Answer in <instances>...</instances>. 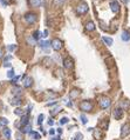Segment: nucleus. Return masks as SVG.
Here are the masks:
<instances>
[{"label": "nucleus", "mask_w": 130, "mask_h": 140, "mask_svg": "<svg viewBox=\"0 0 130 140\" xmlns=\"http://www.w3.org/2000/svg\"><path fill=\"white\" fill-rule=\"evenodd\" d=\"M93 104L90 101H87V100H84V101H82L81 104H80V110L83 111V112H89V111L93 110Z\"/></svg>", "instance_id": "obj_1"}, {"label": "nucleus", "mask_w": 130, "mask_h": 140, "mask_svg": "<svg viewBox=\"0 0 130 140\" xmlns=\"http://www.w3.org/2000/svg\"><path fill=\"white\" fill-rule=\"evenodd\" d=\"M63 67L68 71L74 68V60L70 58V57H67V58L63 59Z\"/></svg>", "instance_id": "obj_2"}, {"label": "nucleus", "mask_w": 130, "mask_h": 140, "mask_svg": "<svg viewBox=\"0 0 130 140\" xmlns=\"http://www.w3.org/2000/svg\"><path fill=\"white\" fill-rule=\"evenodd\" d=\"M25 20L27 24H34L36 21V14L35 13H32V12H28L25 14Z\"/></svg>", "instance_id": "obj_3"}, {"label": "nucleus", "mask_w": 130, "mask_h": 140, "mask_svg": "<svg viewBox=\"0 0 130 140\" xmlns=\"http://www.w3.org/2000/svg\"><path fill=\"white\" fill-rule=\"evenodd\" d=\"M110 105H111V100L109 99V98H102L101 99V101H100V107L102 108V110H107V108H109Z\"/></svg>", "instance_id": "obj_4"}, {"label": "nucleus", "mask_w": 130, "mask_h": 140, "mask_svg": "<svg viewBox=\"0 0 130 140\" xmlns=\"http://www.w3.org/2000/svg\"><path fill=\"white\" fill-rule=\"evenodd\" d=\"M87 12H88V5L86 3H81L80 5H77V7H76L77 14H84Z\"/></svg>", "instance_id": "obj_5"}, {"label": "nucleus", "mask_w": 130, "mask_h": 140, "mask_svg": "<svg viewBox=\"0 0 130 140\" xmlns=\"http://www.w3.org/2000/svg\"><path fill=\"white\" fill-rule=\"evenodd\" d=\"M52 47H53L54 51H60L62 48V41L59 39H54L52 41Z\"/></svg>", "instance_id": "obj_6"}, {"label": "nucleus", "mask_w": 130, "mask_h": 140, "mask_svg": "<svg viewBox=\"0 0 130 140\" xmlns=\"http://www.w3.org/2000/svg\"><path fill=\"white\" fill-rule=\"evenodd\" d=\"M129 132H130V125L129 124H124V125L122 126V128H121V137L122 138L127 137V135L129 134Z\"/></svg>", "instance_id": "obj_7"}, {"label": "nucleus", "mask_w": 130, "mask_h": 140, "mask_svg": "<svg viewBox=\"0 0 130 140\" xmlns=\"http://www.w3.org/2000/svg\"><path fill=\"white\" fill-rule=\"evenodd\" d=\"M110 8H111V11L114 13H118L120 12V4L117 1L112 0V1H110Z\"/></svg>", "instance_id": "obj_8"}, {"label": "nucleus", "mask_w": 130, "mask_h": 140, "mask_svg": "<svg viewBox=\"0 0 130 140\" xmlns=\"http://www.w3.org/2000/svg\"><path fill=\"white\" fill-rule=\"evenodd\" d=\"M122 117H123V110H122V108H121V107L115 108V111H114V118H115V119L120 120Z\"/></svg>", "instance_id": "obj_9"}, {"label": "nucleus", "mask_w": 130, "mask_h": 140, "mask_svg": "<svg viewBox=\"0 0 130 140\" xmlns=\"http://www.w3.org/2000/svg\"><path fill=\"white\" fill-rule=\"evenodd\" d=\"M32 85H33V80H32V78H29V76H25V79H23V87H25V88H29Z\"/></svg>", "instance_id": "obj_10"}, {"label": "nucleus", "mask_w": 130, "mask_h": 140, "mask_svg": "<svg viewBox=\"0 0 130 140\" xmlns=\"http://www.w3.org/2000/svg\"><path fill=\"white\" fill-rule=\"evenodd\" d=\"M28 4L32 7H40L41 4H42V0H28Z\"/></svg>", "instance_id": "obj_11"}, {"label": "nucleus", "mask_w": 130, "mask_h": 140, "mask_svg": "<svg viewBox=\"0 0 130 140\" xmlns=\"http://www.w3.org/2000/svg\"><path fill=\"white\" fill-rule=\"evenodd\" d=\"M52 45L51 41H40V47L42 50H45V51H48L49 46Z\"/></svg>", "instance_id": "obj_12"}, {"label": "nucleus", "mask_w": 130, "mask_h": 140, "mask_svg": "<svg viewBox=\"0 0 130 140\" xmlns=\"http://www.w3.org/2000/svg\"><path fill=\"white\" fill-rule=\"evenodd\" d=\"M121 39L123 41H129L130 40V32L129 31H123L122 36H121Z\"/></svg>", "instance_id": "obj_13"}, {"label": "nucleus", "mask_w": 130, "mask_h": 140, "mask_svg": "<svg viewBox=\"0 0 130 140\" xmlns=\"http://www.w3.org/2000/svg\"><path fill=\"white\" fill-rule=\"evenodd\" d=\"M80 94V91L79 89H71V92L69 93V98L70 99H76Z\"/></svg>", "instance_id": "obj_14"}, {"label": "nucleus", "mask_w": 130, "mask_h": 140, "mask_svg": "<svg viewBox=\"0 0 130 140\" xmlns=\"http://www.w3.org/2000/svg\"><path fill=\"white\" fill-rule=\"evenodd\" d=\"M31 130H32L31 124H27V125H25V126H21V128H20V131L22 133H29L31 132Z\"/></svg>", "instance_id": "obj_15"}, {"label": "nucleus", "mask_w": 130, "mask_h": 140, "mask_svg": "<svg viewBox=\"0 0 130 140\" xmlns=\"http://www.w3.org/2000/svg\"><path fill=\"white\" fill-rule=\"evenodd\" d=\"M86 30L88 31V32L94 31L95 30V24L93 23V21H88V23H86Z\"/></svg>", "instance_id": "obj_16"}, {"label": "nucleus", "mask_w": 130, "mask_h": 140, "mask_svg": "<svg viewBox=\"0 0 130 140\" xmlns=\"http://www.w3.org/2000/svg\"><path fill=\"white\" fill-rule=\"evenodd\" d=\"M21 98L20 97H15L14 99H12V101H11V104L13 105V106H20L21 105Z\"/></svg>", "instance_id": "obj_17"}, {"label": "nucleus", "mask_w": 130, "mask_h": 140, "mask_svg": "<svg viewBox=\"0 0 130 140\" xmlns=\"http://www.w3.org/2000/svg\"><path fill=\"white\" fill-rule=\"evenodd\" d=\"M27 124H29V122H28V114H25L21 117V126H25V125H27Z\"/></svg>", "instance_id": "obj_18"}, {"label": "nucleus", "mask_w": 130, "mask_h": 140, "mask_svg": "<svg viewBox=\"0 0 130 140\" xmlns=\"http://www.w3.org/2000/svg\"><path fill=\"white\" fill-rule=\"evenodd\" d=\"M29 135H31L33 139H41V135L39 134L38 132H35V131H31V132H29Z\"/></svg>", "instance_id": "obj_19"}, {"label": "nucleus", "mask_w": 130, "mask_h": 140, "mask_svg": "<svg viewBox=\"0 0 130 140\" xmlns=\"http://www.w3.org/2000/svg\"><path fill=\"white\" fill-rule=\"evenodd\" d=\"M3 132H4V135H5L7 139H11V130H10V128L5 127V128L3 130Z\"/></svg>", "instance_id": "obj_20"}, {"label": "nucleus", "mask_w": 130, "mask_h": 140, "mask_svg": "<svg viewBox=\"0 0 130 140\" xmlns=\"http://www.w3.org/2000/svg\"><path fill=\"white\" fill-rule=\"evenodd\" d=\"M26 40H27V43L29 44V45H32V46H34L35 45V43H36V40L34 39V37H27Z\"/></svg>", "instance_id": "obj_21"}, {"label": "nucleus", "mask_w": 130, "mask_h": 140, "mask_svg": "<svg viewBox=\"0 0 130 140\" xmlns=\"http://www.w3.org/2000/svg\"><path fill=\"white\" fill-rule=\"evenodd\" d=\"M102 40L104 41V43L107 44L108 46H111V45H112V39H111V38H108V37H103Z\"/></svg>", "instance_id": "obj_22"}, {"label": "nucleus", "mask_w": 130, "mask_h": 140, "mask_svg": "<svg viewBox=\"0 0 130 140\" xmlns=\"http://www.w3.org/2000/svg\"><path fill=\"white\" fill-rule=\"evenodd\" d=\"M64 1L66 0H53V4L55 6H62L64 4Z\"/></svg>", "instance_id": "obj_23"}, {"label": "nucleus", "mask_w": 130, "mask_h": 140, "mask_svg": "<svg viewBox=\"0 0 130 140\" xmlns=\"http://www.w3.org/2000/svg\"><path fill=\"white\" fill-rule=\"evenodd\" d=\"M129 101L128 100H122V102H121V108H128L129 107Z\"/></svg>", "instance_id": "obj_24"}, {"label": "nucleus", "mask_w": 130, "mask_h": 140, "mask_svg": "<svg viewBox=\"0 0 130 140\" xmlns=\"http://www.w3.org/2000/svg\"><path fill=\"white\" fill-rule=\"evenodd\" d=\"M0 125H1V126L8 125V120L6 119V118H0Z\"/></svg>", "instance_id": "obj_25"}, {"label": "nucleus", "mask_w": 130, "mask_h": 140, "mask_svg": "<svg viewBox=\"0 0 130 140\" xmlns=\"http://www.w3.org/2000/svg\"><path fill=\"white\" fill-rule=\"evenodd\" d=\"M13 93H14V94H17L19 97V94L21 93V87H15V88L13 89Z\"/></svg>", "instance_id": "obj_26"}, {"label": "nucleus", "mask_w": 130, "mask_h": 140, "mask_svg": "<svg viewBox=\"0 0 130 140\" xmlns=\"http://www.w3.org/2000/svg\"><path fill=\"white\" fill-rule=\"evenodd\" d=\"M7 50H8L10 52L15 51V50H17V45H8V46H7Z\"/></svg>", "instance_id": "obj_27"}, {"label": "nucleus", "mask_w": 130, "mask_h": 140, "mask_svg": "<svg viewBox=\"0 0 130 140\" xmlns=\"http://www.w3.org/2000/svg\"><path fill=\"white\" fill-rule=\"evenodd\" d=\"M41 34H42V33H41L40 31H35V32H34V34H33V36H34V39L36 40V39H39V37H42Z\"/></svg>", "instance_id": "obj_28"}, {"label": "nucleus", "mask_w": 130, "mask_h": 140, "mask_svg": "<svg viewBox=\"0 0 130 140\" xmlns=\"http://www.w3.org/2000/svg\"><path fill=\"white\" fill-rule=\"evenodd\" d=\"M43 118H45V115H43V114H40V115L38 117V125H41V124H42Z\"/></svg>", "instance_id": "obj_29"}, {"label": "nucleus", "mask_w": 130, "mask_h": 140, "mask_svg": "<svg viewBox=\"0 0 130 140\" xmlns=\"http://www.w3.org/2000/svg\"><path fill=\"white\" fill-rule=\"evenodd\" d=\"M7 76L8 78H14V69H10V71L7 72Z\"/></svg>", "instance_id": "obj_30"}, {"label": "nucleus", "mask_w": 130, "mask_h": 140, "mask_svg": "<svg viewBox=\"0 0 130 140\" xmlns=\"http://www.w3.org/2000/svg\"><path fill=\"white\" fill-rule=\"evenodd\" d=\"M14 113H15L17 115H21V117L23 115V111H22V110H20V108H17V110L14 111Z\"/></svg>", "instance_id": "obj_31"}, {"label": "nucleus", "mask_w": 130, "mask_h": 140, "mask_svg": "<svg viewBox=\"0 0 130 140\" xmlns=\"http://www.w3.org/2000/svg\"><path fill=\"white\" fill-rule=\"evenodd\" d=\"M81 121H82V124H87V122H88V119H87V117L84 114H81Z\"/></svg>", "instance_id": "obj_32"}, {"label": "nucleus", "mask_w": 130, "mask_h": 140, "mask_svg": "<svg viewBox=\"0 0 130 140\" xmlns=\"http://www.w3.org/2000/svg\"><path fill=\"white\" fill-rule=\"evenodd\" d=\"M67 122H68V118H61V120H60V124L61 125H64Z\"/></svg>", "instance_id": "obj_33"}, {"label": "nucleus", "mask_w": 130, "mask_h": 140, "mask_svg": "<svg viewBox=\"0 0 130 140\" xmlns=\"http://www.w3.org/2000/svg\"><path fill=\"white\" fill-rule=\"evenodd\" d=\"M0 3H1V5H3V6H4V7H6V6H7V5H8V4H7V3H6L5 0H0Z\"/></svg>", "instance_id": "obj_34"}, {"label": "nucleus", "mask_w": 130, "mask_h": 140, "mask_svg": "<svg viewBox=\"0 0 130 140\" xmlns=\"http://www.w3.org/2000/svg\"><path fill=\"white\" fill-rule=\"evenodd\" d=\"M58 112H60V107H56L55 110L52 112V114H55V113H58Z\"/></svg>", "instance_id": "obj_35"}, {"label": "nucleus", "mask_w": 130, "mask_h": 140, "mask_svg": "<svg viewBox=\"0 0 130 140\" xmlns=\"http://www.w3.org/2000/svg\"><path fill=\"white\" fill-rule=\"evenodd\" d=\"M75 140H82V134H81V133H79V134L76 135V139H75Z\"/></svg>", "instance_id": "obj_36"}, {"label": "nucleus", "mask_w": 130, "mask_h": 140, "mask_svg": "<svg viewBox=\"0 0 130 140\" xmlns=\"http://www.w3.org/2000/svg\"><path fill=\"white\" fill-rule=\"evenodd\" d=\"M48 125H49V126H53V125H54V120H53V119H49V120H48Z\"/></svg>", "instance_id": "obj_37"}, {"label": "nucleus", "mask_w": 130, "mask_h": 140, "mask_svg": "<svg viewBox=\"0 0 130 140\" xmlns=\"http://www.w3.org/2000/svg\"><path fill=\"white\" fill-rule=\"evenodd\" d=\"M4 66H5V67H10V66H11V64L7 61V62H4Z\"/></svg>", "instance_id": "obj_38"}, {"label": "nucleus", "mask_w": 130, "mask_h": 140, "mask_svg": "<svg viewBox=\"0 0 130 140\" xmlns=\"http://www.w3.org/2000/svg\"><path fill=\"white\" fill-rule=\"evenodd\" d=\"M54 133H55V131H54L53 128H52V130H49V134H52V135H53Z\"/></svg>", "instance_id": "obj_39"}, {"label": "nucleus", "mask_w": 130, "mask_h": 140, "mask_svg": "<svg viewBox=\"0 0 130 140\" xmlns=\"http://www.w3.org/2000/svg\"><path fill=\"white\" fill-rule=\"evenodd\" d=\"M47 36H48V31H45V32H43V37H47Z\"/></svg>", "instance_id": "obj_40"}, {"label": "nucleus", "mask_w": 130, "mask_h": 140, "mask_svg": "<svg viewBox=\"0 0 130 140\" xmlns=\"http://www.w3.org/2000/svg\"><path fill=\"white\" fill-rule=\"evenodd\" d=\"M121 1H122L123 4H128V3H129V0H121Z\"/></svg>", "instance_id": "obj_41"}, {"label": "nucleus", "mask_w": 130, "mask_h": 140, "mask_svg": "<svg viewBox=\"0 0 130 140\" xmlns=\"http://www.w3.org/2000/svg\"><path fill=\"white\" fill-rule=\"evenodd\" d=\"M3 58V51H1V50H0V59Z\"/></svg>", "instance_id": "obj_42"}]
</instances>
